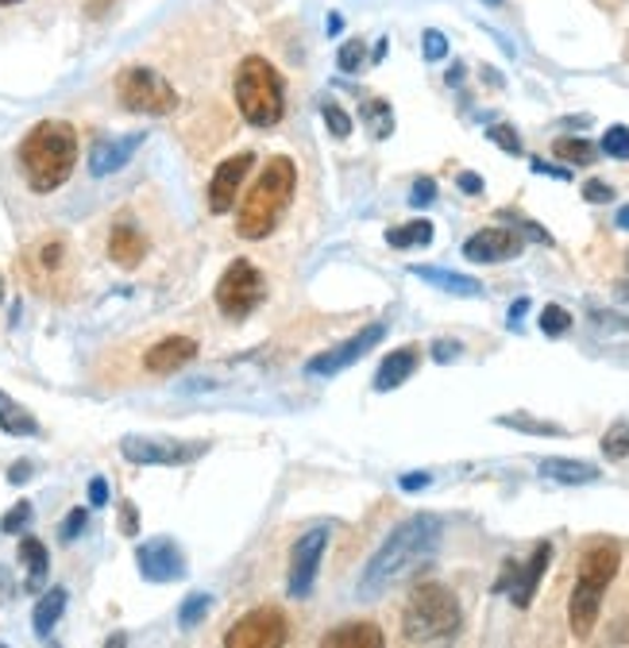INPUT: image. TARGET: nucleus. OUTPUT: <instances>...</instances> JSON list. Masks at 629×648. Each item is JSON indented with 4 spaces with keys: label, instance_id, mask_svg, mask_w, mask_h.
I'll use <instances>...</instances> for the list:
<instances>
[{
    "label": "nucleus",
    "instance_id": "1",
    "mask_svg": "<svg viewBox=\"0 0 629 648\" xmlns=\"http://www.w3.org/2000/svg\"><path fill=\"white\" fill-rule=\"evenodd\" d=\"M441 533H444L441 517H433V514L405 517V522L382 541V548L375 552V556L368 559L355 595H360L363 603H371V598H379L382 590H390L402 575H410L413 567L425 564V559L433 556L436 544H441Z\"/></svg>",
    "mask_w": 629,
    "mask_h": 648
},
{
    "label": "nucleus",
    "instance_id": "2",
    "mask_svg": "<svg viewBox=\"0 0 629 648\" xmlns=\"http://www.w3.org/2000/svg\"><path fill=\"white\" fill-rule=\"evenodd\" d=\"M78 163V132L66 120H43L35 124L20 143V166L23 178L35 194H54L66 186Z\"/></svg>",
    "mask_w": 629,
    "mask_h": 648
},
{
    "label": "nucleus",
    "instance_id": "3",
    "mask_svg": "<svg viewBox=\"0 0 629 648\" xmlns=\"http://www.w3.org/2000/svg\"><path fill=\"white\" fill-rule=\"evenodd\" d=\"M293 186H298V171L286 155L270 158L267 171L259 174V182L248 189V197L236 209V232L244 239H262L278 228L282 213L290 209Z\"/></svg>",
    "mask_w": 629,
    "mask_h": 648
},
{
    "label": "nucleus",
    "instance_id": "4",
    "mask_svg": "<svg viewBox=\"0 0 629 648\" xmlns=\"http://www.w3.org/2000/svg\"><path fill=\"white\" fill-rule=\"evenodd\" d=\"M464 626V614L460 603L444 583H421L413 587L410 603L402 614V634L410 645H436V641H452Z\"/></svg>",
    "mask_w": 629,
    "mask_h": 648
},
{
    "label": "nucleus",
    "instance_id": "5",
    "mask_svg": "<svg viewBox=\"0 0 629 648\" xmlns=\"http://www.w3.org/2000/svg\"><path fill=\"white\" fill-rule=\"evenodd\" d=\"M618 567H622V552L615 544H595L591 552H584L576 590H571V603H568V621L576 637H591L595 621H599L602 595L615 583Z\"/></svg>",
    "mask_w": 629,
    "mask_h": 648
},
{
    "label": "nucleus",
    "instance_id": "6",
    "mask_svg": "<svg viewBox=\"0 0 629 648\" xmlns=\"http://www.w3.org/2000/svg\"><path fill=\"white\" fill-rule=\"evenodd\" d=\"M236 109L251 127H275L286 112V85L267 59L251 54L236 70Z\"/></svg>",
    "mask_w": 629,
    "mask_h": 648
},
{
    "label": "nucleus",
    "instance_id": "7",
    "mask_svg": "<svg viewBox=\"0 0 629 648\" xmlns=\"http://www.w3.org/2000/svg\"><path fill=\"white\" fill-rule=\"evenodd\" d=\"M116 97L127 112H143V116H171L178 109V93L158 70L132 66L116 82Z\"/></svg>",
    "mask_w": 629,
    "mask_h": 648
},
{
    "label": "nucleus",
    "instance_id": "8",
    "mask_svg": "<svg viewBox=\"0 0 629 648\" xmlns=\"http://www.w3.org/2000/svg\"><path fill=\"white\" fill-rule=\"evenodd\" d=\"M213 298H217V309L228 321H244V317H251L255 306L267 298V282H262L259 267H255L251 259H236L233 267L220 275Z\"/></svg>",
    "mask_w": 629,
    "mask_h": 648
},
{
    "label": "nucleus",
    "instance_id": "9",
    "mask_svg": "<svg viewBox=\"0 0 629 648\" xmlns=\"http://www.w3.org/2000/svg\"><path fill=\"white\" fill-rule=\"evenodd\" d=\"M548 564H553V544L540 541L525 564H506V572H503V579L495 583V590L498 595H509V603H514L517 610H525V606L533 603V595H537Z\"/></svg>",
    "mask_w": 629,
    "mask_h": 648
},
{
    "label": "nucleus",
    "instance_id": "10",
    "mask_svg": "<svg viewBox=\"0 0 629 648\" xmlns=\"http://www.w3.org/2000/svg\"><path fill=\"white\" fill-rule=\"evenodd\" d=\"M382 336H386V325L360 328V332L348 336L344 343H337V348H329V351H321V356L309 359L306 371L313 374V379H332V374H340V371H348L352 363H360V359L368 356L371 348H379Z\"/></svg>",
    "mask_w": 629,
    "mask_h": 648
},
{
    "label": "nucleus",
    "instance_id": "11",
    "mask_svg": "<svg viewBox=\"0 0 629 648\" xmlns=\"http://www.w3.org/2000/svg\"><path fill=\"white\" fill-rule=\"evenodd\" d=\"M121 452L127 463H143V467H178V463H194L205 455V444H174V440H147V436H124Z\"/></svg>",
    "mask_w": 629,
    "mask_h": 648
},
{
    "label": "nucleus",
    "instance_id": "12",
    "mask_svg": "<svg viewBox=\"0 0 629 648\" xmlns=\"http://www.w3.org/2000/svg\"><path fill=\"white\" fill-rule=\"evenodd\" d=\"M286 618L278 610H251L248 618H240L233 629L225 634L228 648H278L286 645Z\"/></svg>",
    "mask_w": 629,
    "mask_h": 648
},
{
    "label": "nucleus",
    "instance_id": "13",
    "mask_svg": "<svg viewBox=\"0 0 629 648\" xmlns=\"http://www.w3.org/2000/svg\"><path fill=\"white\" fill-rule=\"evenodd\" d=\"M329 548V529H309L306 537L293 544L290 552V598H309L313 595L317 572H321V556Z\"/></svg>",
    "mask_w": 629,
    "mask_h": 648
},
{
    "label": "nucleus",
    "instance_id": "14",
    "mask_svg": "<svg viewBox=\"0 0 629 648\" xmlns=\"http://www.w3.org/2000/svg\"><path fill=\"white\" fill-rule=\"evenodd\" d=\"M135 564H140V575L147 583H174L186 575V556L174 541L155 537V541H143L135 548Z\"/></svg>",
    "mask_w": 629,
    "mask_h": 648
},
{
    "label": "nucleus",
    "instance_id": "15",
    "mask_svg": "<svg viewBox=\"0 0 629 648\" xmlns=\"http://www.w3.org/2000/svg\"><path fill=\"white\" fill-rule=\"evenodd\" d=\"M251 166H255L251 151H240L236 158H225V163L217 166V174H213V182H209V209L213 213L225 216V213L236 209V197H240V186H244V178H248Z\"/></svg>",
    "mask_w": 629,
    "mask_h": 648
},
{
    "label": "nucleus",
    "instance_id": "16",
    "mask_svg": "<svg viewBox=\"0 0 629 648\" xmlns=\"http://www.w3.org/2000/svg\"><path fill=\"white\" fill-rule=\"evenodd\" d=\"M525 239L509 228H483L475 232L472 239L464 244V259L467 263H506L514 255H522Z\"/></svg>",
    "mask_w": 629,
    "mask_h": 648
},
{
    "label": "nucleus",
    "instance_id": "17",
    "mask_svg": "<svg viewBox=\"0 0 629 648\" xmlns=\"http://www.w3.org/2000/svg\"><path fill=\"white\" fill-rule=\"evenodd\" d=\"M194 356H197V343L189 340V336H166V340H158L155 348L143 356V367H147L151 374H174Z\"/></svg>",
    "mask_w": 629,
    "mask_h": 648
},
{
    "label": "nucleus",
    "instance_id": "18",
    "mask_svg": "<svg viewBox=\"0 0 629 648\" xmlns=\"http://www.w3.org/2000/svg\"><path fill=\"white\" fill-rule=\"evenodd\" d=\"M140 143H143L140 132L124 135V140H101L97 147L90 151V174L93 178H105V174L124 171V163L140 151Z\"/></svg>",
    "mask_w": 629,
    "mask_h": 648
},
{
    "label": "nucleus",
    "instance_id": "19",
    "mask_svg": "<svg viewBox=\"0 0 629 648\" xmlns=\"http://www.w3.org/2000/svg\"><path fill=\"white\" fill-rule=\"evenodd\" d=\"M143 255H147V239H143V232L132 228V224H116L113 236H109V259H113L116 267L132 270L143 263Z\"/></svg>",
    "mask_w": 629,
    "mask_h": 648
},
{
    "label": "nucleus",
    "instance_id": "20",
    "mask_svg": "<svg viewBox=\"0 0 629 648\" xmlns=\"http://www.w3.org/2000/svg\"><path fill=\"white\" fill-rule=\"evenodd\" d=\"M417 359H421L417 348H398V351H390V356L382 359L379 374H375V390H379V394H390V390L402 387V382L410 379L413 371H417Z\"/></svg>",
    "mask_w": 629,
    "mask_h": 648
},
{
    "label": "nucleus",
    "instance_id": "21",
    "mask_svg": "<svg viewBox=\"0 0 629 648\" xmlns=\"http://www.w3.org/2000/svg\"><path fill=\"white\" fill-rule=\"evenodd\" d=\"M413 278L452 294V298H480L483 294V282L472 275H452V270H436V267H413Z\"/></svg>",
    "mask_w": 629,
    "mask_h": 648
},
{
    "label": "nucleus",
    "instance_id": "22",
    "mask_svg": "<svg viewBox=\"0 0 629 648\" xmlns=\"http://www.w3.org/2000/svg\"><path fill=\"white\" fill-rule=\"evenodd\" d=\"M540 479H553L564 486H584L599 479V467L584 460H540Z\"/></svg>",
    "mask_w": 629,
    "mask_h": 648
},
{
    "label": "nucleus",
    "instance_id": "23",
    "mask_svg": "<svg viewBox=\"0 0 629 648\" xmlns=\"http://www.w3.org/2000/svg\"><path fill=\"white\" fill-rule=\"evenodd\" d=\"M66 614V590L62 587H51L43 598L35 603V614H31V626H35V637H51L54 626H59V618Z\"/></svg>",
    "mask_w": 629,
    "mask_h": 648
},
{
    "label": "nucleus",
    "instance_id": "24",
    "mask_svg": "<svg viewBox=\"0 0 629 648\" xmlns=\"http://www.w3.org/2000/svg\"><path fill=\"white\" fill-rule=\"evenodd\" d=\"M0 429L8 432V436H35L39 432V421L31 418L28 410H23L20 402H12V398L0 390Z\"/></svg>",
    "mask_w": 629,
    "mask_h": 648
},
{
    "label": "nucleus",
    "instance_id": "25",
    "mask_svg": "<svg viewBox=\"0 0 629 648\" xmlns=\"http://www.w3.org/2000/svg\"><path fill=\"white\" fill-rule=\"evenodd\" d=\"M321 645L324 648H382V634H379V626H344V629H332Z\"/></svg>",
    "mask_w": 629,
    "mask_h": 648
},
{
    "label": "nucleus",
    "instance_id": "26",
    "mask_svg": "<svg viewBox=\"0 0 629 648\" xmlns=\"http://www.w3.org/2000/svg\"><path fill=\"white\" fill-rule=\"evenodd\" d=\"M20 559L28 564V590H39V583L47 579L51 572V556H47V544L35 537H23L20 541Z\"/></svg>",
    "mask_w": 629,
    "mask_h": 648
},
{
    "label": "nucleus",
    "instance_id": "27",
    "mask_svg": "<svg viewBox=\"0 0 629 648\" xmlns=\"http://www.w3.org/2000/svg\"><path fill=\"white\" fill-rule=\"evenodd\" d=\"M433 232L436 228L429 220H410V224H402V228H390L386 244L398 247V251H405V247H425V244H433Z\"/></svg>",
    "mask_w": 629,
    "mask_h": 648
},
{
    "label": "nucleus",
    "instance_id": "28",
    "mask_svg": "<svg viewBox=\"0 0 629 648\" xmlns=\"http://www.w3.org/2000/svg\"><path fill=\"white\" fill-rule=\"evenodd\" d=\"M553 151H556V158L576 163V166H591L595 158H599V151L587 140H579V135H560V140H553Z\"/></svg>",
    "mask_w": 629,
    "mask_h": 648
},
{
    "label": "nucleus",
    "instance_id": "29",
    "mask_svg": "<svg viewBox=\"0 0 629 648\" xmlns=\"http://www.w3.org/2000/svg\"><path fill=\"white\" fill-rule=\"evenodd\" d=\"M602 455L607 460H629V421H615L602 436Z\"/></svg>",
    "mask_w": 629,
    "mask_h": 648
},
{
    "label": "nucleus",
    "instance_id": "30",
    "mask_svg": "<svg viewBox=\"0 0 629 648\" xmlns=\"http://www.w3.org/2000/svg\"><path fill=\"white\" fill-rule=\"evenodd\" d=\"M363 120H368V132L375 135V140H386V135L394 132V112H390L386 101H371V105L363 109Z\"/></svg>",
    "mask_w": 629,
    "mask_h": 648
},
{
    "label": "nucleus",
    "instance_id": "31",
    "mask_svg": "<svg viewBox=\"0 0 629 648\" xmlns=\"http://www.w3.org/2000/svg\"><path fill=\"white\" fill-rule=\"evenodd\" d=\"M498 425L517 429V432H529V436H564L560 425H548V421H533L525 413H509V418H498Z\"/></svg>",
    "mask_w": 629,
    "mask_h": 648
},
{
    "label": "nucleus",
    "instance_id": "32",
    "mask_svg": "<svg viewBox=\"0 0 629 648\" xmlns=\"http://www.w3.org/2000/svg\"><path fill=\"white\" fill-rule=\"evenodd\" d=\"M209 606H213L209 595H189L186 603H182V610H178V626L182 629H197L205 621V614H209Z\"/></svg>",
    "mask_w": 629,
    "mask_h": 648
},
{
    "label": "nucleus",
    "instance_id": "33",
    "mask_svg": "<svg viewBox=\"0 0 629 648\" xmlns=\"http://www.w3.org/2000/svg\"><path fill=\"white\" fill-rule=\"evenodd\" d=\"M602 155L618 158V163H629V127L626 124L607 127V135H602Z\"/></svg>",
    "mask_w": 629,
    "mask_h": 648
},
{
    "label": "nucleus",
    "instance_id": "34",
    "mask_svg": "<svg viewBox=\"0 0 629 648\" xmlns=\"http://www.w3.org/2000/svg\"><path fill=\"white\" fill-rule=\"evenodd\" d=\"M571 328V313L564 306H545L540 309V332L545 336H564Z\"/></svg>",
    "mask_w": 629,
    "mask_h": 648
},
{
    "label": "nucleus",
    "instance_id": "35",
    "mask_svg": "<svg viewBox=\"0 0 629 648\" xmlns=\"http://www.w3.org/2000/svg\"><path fill=\"white\" fill-rule=\"evenodd\" d=\"M363 62H368V47H363L360 39H348V43L340 47V54H337V66L344 70V74H355Z\"/></svg>",
    "mask_w": 629,
    "mask_h": 648
},
{
    "label": "nucleus",
    "instance_id": "36",
    "mask_svg": "<svg viewBox=\"0 0 629 648\" xmlns=\"http://www.w3.org/2000/svg\"><path fill=\"white\" fill-rule=\"evenodd\" d=\"M324 124H329V132L337 135V140H348V135H352V116L340 105H324Z\"/></svg>",
    "mask_w": 629,
    "mask_h": 648
},
{
    "label": "nucleus",
    "instance_id": "37",
    "mask_svg": "<svg viewBox=\"0 0 629 648\" xmlns=\"http://www.w3.org/2000/svg\"><path fill=\"white\" fill-rule=\"evenodd\" d=\"M85 525H90V510H70V517H66V522H62V529H59L62 544H70V541L82 537Z\"/></svg>",
    "mask_w": 629,
    "mask_h": 648
},
{
    "label": "nucleus",
    "instance_id": "38",
    "mask_svg": "<svg viewBox=\"0 0 629 648\" xmlns=\"http://www.w3.org/2000/svg\"><path fill=\"white\" fill-rule=\"evenodd\" d=\"M28 522H31V502H16V506L4 514V522H0V529H4V533H23V529H28Z\"/></svg>",
    "mask_w": 629,
    "mask_h": 648
},
{
    "label": "nucleus",
    "instance_id": "39",
    "mask_svg": "<svg viewBox=\"0 0 629 648\" xmlns=\"http://www.w3.org/2000/svg\"><path fill=\"white\" fill-rule=\"evenodd\" d=\"M487 135L498 143V147L506 151V155H522V140H517V132H514V127H509V124H495Z\"/></svg>",
    "mask_w": 629,
    "mask_h": 648
},
{
    "label": "nucleus",
    "instance_id": "40",
    "mask_svg": "<svg viewBox=\"0 0 629 648\" xmlns=\"http://www.w3.org/2000/svg\"><path fill=\"white\" fill-rule=\"evenodd\" d=\"M436 202V182L433 178H417L413 182V189H410V205L413 209H425V205H433Z\"/></svg>",
    "mask_w": 629,
    "mask_h": 648
},
{
    "label": "nucleus",
    "instance_id": "41",
    "mask_svg": "<svg viewBox=\"0 0 629 648\" xmlns=\"http://www.w3.org/2000/svg\"><path fill=\"white\" fill-rule=\"evenodd\" d=\"M421 43H425V59L429 62H441L444 54H448V39H444L441 31H433V28H429L425 35H421Z\"/></svg>",
    "mask_w": 629,
    "mask_h": 648
},
{
    "label": "nucleus",
    "instance_id": "42",
    "mask_svg": "<svg viewBox=\"0 0 629 648\" xmlns=\"http://www.w3.org/2000/svg\"><path fill=\"white\" fill-rule=\"evenodd\" d=\"M584 197H587V202H595V205H607V202H615V189H610L607 182L591 178V182L584 186Z\"/></svg>",
    "mask_w": 629,
    "mask_h": 648
},
{
    "label": "nucleus",
    "instance_id": "43",
    "mask_svg": "<svg viewBox=\"0 0 629 648\" xmlns=\"http://www.w3.org/2000/svg\"><path fill=\"white\" fill-rule=\"evenodd\" d=\"M460 351H464V343H460V340H436L433 343V359H436V363H452Z\"/></svg>",
    "mask_w": 629,
    "mask_h": 648
},
{
    "label": "nucleus",
    "instance_id": "44",
    "mask_svg": "<svg viewBox=\"0 0 629 648\" xmlns=\"http://www.w3.org/2000/svg\"><path fill=\"white\" fill-rule=\"evenodd\" d=\"M433 483V475H429V471H410V475H402L398 479V486H402V491H425V486Z\"/></svg>",
    "mask_w": 629,
    "mask_h": 648
},
{
    "label": "nucleus",
    "instance_id": "45",
    "mask_svg": "<svg viewBox=\"0 0 629 648\" xmlns=\"http://www.w3.org/2000/svg\"><path fill=\"white\" fill-rule=\"evenodd\" d=\"M121 529L127 533V537H135V533H140V514H135L132 502H124V506H121Z\"/></svg>",
    "mask_w": 629,
    "mask_h": 648
},
{
    "label": "nucleus",
    "instance_id": "46",
    "mask_svg": "<svg viewBox=\"0 0 629 648\" xmlns=\"http://www.w3.org/2000/svg\"><path fill=\"white\" fill-rule=\"evenodd\" d=\"M105 502H109V483H105V479H93V483H90V506L101 510Z\"/></svg>",
    "mask_w": 629,
    "mask_h": 648
},
{
    "label": "nucleus",
    "instance_id": "47",
    "mask_svg": "<svg viewBox=\"0 0 629 648\" xmlns=\"http://www.w3.org/2000/svg\"><path fill=\"white\" fill-rule=\"evenodd\" d=\"M533 171H537V174H548V178L571 182V171H560V166H548V163H540V158H533Z\"/></svg>",
    "mask_w": 629,
    "mask_h": 648
},
{
    "label": "nucleus",
    "instance_id": "48",
    "mask_svg": "<svg viewBox=\"0 0 629 648\" xmlns=\"http://www.w3.org/2000/svg\"><path fill=\"white\" fill-rule=\"evenodd\" d=\"M28 475H31V463L28 460H20V463H12V471H8V483H28Z\"/></svg>",
    "mask_w": 629,
    "mask_h": 648
},
{
    "label": "nucleus",
    "instance_id": "49",
    "mask_svg": "<svg viewBox=\"0 0 629 648\" xmlns=\"http://www.w3.org/2000/svg\"><path fill=\"white\" fill-rule=\"evenodd\" d=\"M460 189L464 194H483V178L480 174H460Z\"/></svg>",
    "mask_w": 629,
    "mask_h": 648
},
{
    "label": "nucleus",
    "instance_id": "50",
    "mask_svg": "<svg viewBox=\"0 0 629 648\" xmlns=\"http://www.w3.org/2000/svg\"><path fill=\"white\" fill-rule=\"evenodd\" d=\"M525 309H529V301H517V306L514 309H509V328H517V321H522V317H525Z\"/></svg>",
    "mask_w": 629,
    "mask_h": 648
},
{
    "label": "nucleus",
    "instance_id": "51",
    "mask_svg": "<svg viewBox=\"0 0 629 648\" xmlns=\"http://www.w3.org/2000/svg\"><path fill=\"white\" fill-rule=\"evenodd\" d=\"M340 28H344V20H340V16H332V20H329V35H337Z\"/></svg>",
    "mask_w": 629,
    "mask_h": 648
},
{
    "label": "nucleus",
    "instance_id": "52",
    "mask_svg": "<svg viewBox=\"0 0 629 648\" xmlns=\"http://www.w3.org/2000/svg\"><path fill=\"white\" fill-rule=\"evenodd\" d=\"M618 228H629V209H618Z\"/></svg>",
    "mask_w": 629,
    "mask_h": 648
},
{
    "label": "nucleus",
    "instance_id": "53",
    "mask_svg": "<svg viewBox=\"0 0 629 648\" xmlns=\"http://www.w3.org/2000/svg\"><path fill=\"white\" fill-rule=\"evenodd\" d=\"M8 4H20V0H0V8H8Z\"/></svg>",
    "mask_w": 629,
    "mask_h": 648
},
{
    "label": "nucleus",
    "instance_id": "54",
    "mask_svg": "<svg viewBox=\"0 0 629 648\" xmlns=\"http://www.w3.org/2000/svg\"><path fill=\"white\" fill-rule=\"evenodd\" d=\"M0 301H4V278H0Z\"/></svg>",
    "mask_w": 629,
    "mask_h": 648
},
{
    "label": "nucleus",
    "instance_id": "55",
    "mask_svg": "<svg viewBox=\"0 0 629 648\" xmlns=\"http://www.w3.org/2000/svg\"><path fill=\"white\" fill-rule=\"evenodd\" d=\"M491 4H498V0H491Z\"/></svg>",
    "mask_w": 629,
    "mask_h": 648
}]
</instances>
